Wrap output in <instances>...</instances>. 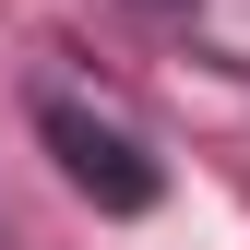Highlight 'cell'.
Listing matches in <instances>:
<instances>
[{
    "label": "cell",
    "instance_id": "cell-1",
    "mask_svg": "<svg viewBox=\"0 0 250 250\" xmlns=\"http://www.w3.org/2000/svg\"><path fill=\"white\" fill-rule=\"evenodd\" d=\"M36 131H48V155H60V179H72L83 203H107V214H143V203H155V167H143V143L119 131V119H83V107H48Z\"/></svg>",
    "mask_w": 250,
    "mask_h": 250
}]
</instances>
